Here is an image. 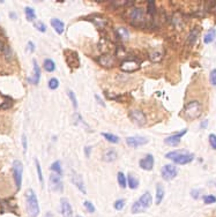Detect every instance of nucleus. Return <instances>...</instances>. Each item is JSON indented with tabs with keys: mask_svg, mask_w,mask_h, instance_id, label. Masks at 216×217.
<instances>
[{
	"mask_svg": "<svg viewBox=\"0 0 216 217\" xmlns=\"http://www.w3.org/2000/svg\"><path fill=\"white\" fill-rule=\"evenodd\" d=\"M165 158L171 160L176 164L179 165H185V164L191 163L194 160V155L186 150H173V151L168 152L165 155Z\"/></svg>",
	"mask_w": 216,
	"mask_h": 217,
	"instance_id": "1",
	"label": "nucleus"
},
{
	"mask_svg": "<svg viewBox=\"0 0 216 217\" xmlns=\"http://www.w3.org/2000/svg\"><path fill=\"white\" fill-rule=\"evenodd\" d=\"M26 206H27V211L29 214L30 217H37L39 215V205H38L37 196L35 194V192L33 190H26Z\"/></svg>",
	"mask_w": 216,
	"mask_h": 217,
	"instance_id": "2",
	"label": "nucleus"
},
{
	"mask_svg": "<svg viewBox=\"0 0 216 217\" xmlns=\"http://www.w3.org/2000/svg\"><path fill=\"white\" fill-rule=\"evenodd\" d=\"M202 113V105L198 101H191L184 107V117L187 120H194Z\"/></svg>",
	"mask_w": 216,
	"mask_h": 217,
	"instance_id": "3",
	"label": "nucleus"
},
{
	"mask_svg": "<svg viewBox=\"0 0 216 217\" xmlns=\"http://www.w3.org/2000/svg\"><path fill=\"white\" fill-rule=\"evenodd\" d=\"M152 205H153L152 194L149 192H147V193L141 195L140 199L135 203H133L132 209L131 210H132V214H141V213H144Z\"/></svg>",
	"mask_w": 216,
	"mask_h": 217,
	"instance_id": "4",
	"label": "nucleus"
},
{
	"mask_svg": "<svg viewBox=\"0 0 216 217\" xmlns=\"http://www.w3.org/2000/svg\"><path fill=\"white\" fill-rule=\"evenodd\" d=\"M22 173H23V164L21 160H16L13 162V177L15 180L16 188L20 190L21 188V184H22Z\"/></svg>",
	"mask_w": 216,
	"mask_h": 217,
	"instance_id": "5",
	"label": "nucleus"
},
{
	"mask_svg": "<svg viewBox=\"0 0 216 217\" xmlns=\"http://www.w3.org/2000/svg\"><path fill=\"white\" fill-rule=\"evenodd\" d=\"M161 173H162V177H163L164 180L170 181V180L174 179L177 177L178 169L176 168L174 165H172V164H167V165H164L163 168L161 169Z\"/></svg>",
	"mask_w": 216,
	"mask_h": 217,
	"instance_id": "6",
	"label": "nucleus"
},
{
	"mask_svg": "<svg viewBox=\"0 0 216 217\" xmlns=\"http://www.w3.org/2000/svg\"><path fill=\"white\" fill-rule=\"evenodd\" d=\"M128 116H129V118H131V120L138 126H144V124L147 122L146 116H144V113L141 110L133 109V110L129 111Z\"/></svg>",
	"mask_w": 216,
	"mask_h": 217,
	"instance_id": "7",
	"label": "nucleus"
},
{
	"mask_svg": "<svg viewBox=\"0 0 216 217\" xmlns=\"http://www.w3.org/2000/svg\"><path fill=\"white\" fill-rule=\"evenodd\" d=\"M129 17L132 20V23L134 24H141L144 22V12L142 8L137 7L133 8L131 13H129Z\"/></svg>",
	"mask_w": 216,
	"mask_h": 217,
	"instance_id": "8",
	"label": "nucleus"
},
{
	"mask_svg": "<svg viewBox=\"0 0 216 217\" xmlns=\"http://www.w3.org/2000/svg\"><path fill=\"white\" fill-rule=\"evenodd\" d=\"M65 57H66V61H67V64H68V66L71 67V68H78L80 66V59H79V56H78V53L76 52H74V51H69V50H67V51H65Z\"/></svg>",
	"mask_w": 216,
	"mask_h": 217,
	"instance_id": "9",
	"label": "nucleus"
},
{
	"mask_svg": "<svg viewBox=\"0 0 216 217\" xmlns=\"http://www.w3.org/2000/svg\"><path fill=\"white\" fill-rule=\"evenodd\" d=\"M71 180H72V183L74 184V186H75L82 194H87V190H86V186H84L83 179H82V177H81L79 173H76L75 171H72Z\"/></svg>",
	"mask_w": 216,
	"mask_h": 217,
	"instance_id": "10",
	"label": "nucleus"
},
{
	"mask_svg": "<svg viewBox=\"0 0 216 217\" xmlns=\"http://www.w3.org/2000/svg\"><path fill=\"white\" fill-rule=\"evenodd\" d=\"M140 68V64L135 60H126L120 64V69L125 73H133Z\"/></svg>",
	"mask_w": 216,
	"mask_h": 217,
	"instance_id": "11",
	"label": "nucleus"
},
{
	"mask_svg": "<svg viewBox=\"0 0 216 217\" xmlns=\"http://www.w3.org/2000/svg\"><path fill=\"white\" fill-rule=\"evenodd\" d=\"M50 185L51 188L54 192H63L64 190V185L60 179V175H58L57 173H52L50 175Z\"/></svg>",
	"mask_w": 216,
	"mask_h": 217,
	"instance_id": "12",
	"label": "nucleus"
},
{
	"mask_svg": "<svg viewBox=\"0 0 216 217\" xmlns=\"http://www.w3.org/2000/svg\"><path fill=\"white\" fill-rule=\"evenodd\" d=\"M148 141L149 140L147 137L143 136H129L126 139V143L132 148H138L139 145H146V143H148Z\"/></svg>",
	"mask_w": 216,
	"mask_h": 217,
	"instance_id": "13",
	"label": "nucleus"
},
{
	"mask_svg": "<svg viewBox=\"0 0 216 217\" xmlns=\"http://www.w3.org/2000/svg\"><path fill=\"white\" fill-rule=\"evenodd\" d=\"M186 132H187V130H183V131H180V132H178V133L172 134V135H170L169 137H167V139L164 140V142L169 145H178L180 140H182V137L186 134Z\"/></svg>",
	"mask_w": 216,
	"mask_h": 217,
	"instance_id": "14",
	"label": "nucleus"
},
{
	"mask_svg": "<svg viewBox=\"0 0 216 217\" xmlns=\"http://www.w3.org/2000/svg\"><path fill=\"white\" fill-rule=\"evenodd\" d=\"M140 168L146 171H150L154 168V156L152 154H148L147 156H144L142 160H140Z\"/></svg>",
	"mask_w": 216,
	"mask_h": 217,
	"instance_id": "15",
	"label": "nucleus"
},
{
	"mask_svg": "<svg viewBox=\"0 0 216 217\" xmlns=\"http://www.w3.org/2000/svg\"><path fill=\"white\" fill-rule=\"evenodd\" d=\"M60 206H61V214L63 217H73V209L72 206L67 199H61L60 200Z\"/></svg>",
	"mask_w": 216,
	"mask_h": 217,
	"instance_id": "16",
	"label": "nucleus"
},
{
	"mask_svg": "<svg viewBox=\"0 0 216 217\" xmlns=\"http://www.w3.org/2000/svg\"><path fill=\"white\" fill-rule=\"evenodd\" d=\"M41 80V67L38 66L37 61L34 60V76L33 77H28V82L30 84H38Z\"/></svg>",
	"mask_w": 216,
	"mask_h": 217,
	"instance_id": "17",
	"label": "nucleus"
},
{
	"mask_svg": "<svg viewBox=\"0 0 216 217\" xmlns=\"http://www.w3.org/2000/svg\"><path fill=\"white\" fill-rule=\"evenodd\" d=\"M50 23H51L52 28L54 29V30H56V32H57L58 35L64 34V31H65V23L63 22L61 20L53 17V19H51Z\"/></svg>",
	"mask_w": 216,
	"mask_h": 217,
	"instance_id": "18",
	"label": "nucleus"
},
{
	"mask_svg": "<svg viewBox=\"0 0 216 217\" xmlns=\"http://www.w3.org/2000/svg\"><path fill=\"white\" fill-rule=\"evenodd\" d=\"M98 61L101 65L108 67V68H110L114 65V58L111 54H103L98 58Z\"/></svg>",
	"mask_w": 216,
	"mask_h": 217,
	"instance_id": "19",
	"label": "nucleus"
},
{
	"mask_svg": "<svg viewBox=\"0 0 216 217\" xmlns=\"http://www.w3.org/2000/svg\"><path fill=\"white\" fill-rule=\"evenodd\" d=\"M0 51L5 52L6 54H11V50L7 45V37L1 28H0Z\"/></svg>",
	"mask_w": 216,
	"mask_h": 217,
	"instance_id": "20",
	"label": "nucleus"
},
{
	"mask_svg": "<svg viewBox=\"0 0 216 217\" xmlns=\"http://www.w3.org/2000/svg\"><path fill=\"white\" fill-rule=\"evenodd\" d=\"M117 151L114 150V149H108L104 154H103V160L104 162H108V163H110V162H114V160H117Z\"/></svg>",
	"mask_w": 216,
	"mask_h": 217,
	"instance_id": "21",
	"label": "nucleus"
},
{
	"mask_svg": "<svg viewBox=\"0 0 216 217\" xmlns=\"http://www.w3.org/2000/svg\"><path fill=\"white\" fill-rule=\"evenodd\" d=\"M164 198V187L161 184H157L156 186V205H159L163 201Z\"/></svg>",
	"mask_w": 216,
	"mask_h": 217,
	"instance_id": "22",
	"label": "nucleus"
},
{
	"mask_svg": "<svg viewBox=\"0 0 216 217\" xmlns=\"http://www.w3.org/2000/svg\"><path fill=\"white\" fill-rule=\"evenodd\" d=\"M127 185H128L131 190H137L139 187V179L137 177H134V175H128V177H127Z\"/></svg>",
	"mask_w": 216,
	"mask_h": 217,
	"instance_id": "23",
	"label": "nucleus"
},
{
	"mask_svg": "<svg viewBox=\"0 0 216 217\" xmlns=\"http://www.w3.org/2000/svg\"><path fill=\"white\" fill-rule=\"evenodd\" d=\"M216 38V30L215 29H210V30L205 35V37H203V42L205 44H210L215 41Z\"/></svg>",
	"mask_w": 216,
	"mask_h": 217,
	"instance_id": "24",
	"label": "nucleus"
},
{
	"mask_svg": "<svg viewBox=\"0 0 216 217\" xmlns=\"http://www.w3.org/2000/svg\"><path fill=\"white\" fill-rule=\"evenodd\" d=\"M116 34L121 38V39H128L129 31L125 27H117L116 28Z\"/></svg>",
	"mask_w": 216,
	"mask_h": 217,
	"instance_id": "25",
	"label": "nucleus"
},
{
	"mask_svg": "<svg viewBox=\"0 0 216 217\" xmlns=\"http://www.w3.org/2000/svg\"><path fill=\"white\" fill-rule=\"evenodd\" d=\"M43 67H44V69H45L46 72L52 73L56 69V64H54V61L52 59H45L44 64H43Z\"/></svg>",
	"mask_w": 216,
	"mask_h": 217,
	"instance_id": "26",
	"label": "nucleus"
},
{
	"mask_svg": "<svg viewBox=\"0 0 216 217\" xmlns=\"http://www.w3.org/2000/svg\"><path fill=\"white\" fill-rule=\"evenodd\" d=\"M102 136H104V139H105L106 141L111 142V143H118V142L120 141V139L117 135L111 133H102Z\"/></svg>",
	"mask_w": 216,
	"mask_h": 217,
	"instance_id": "27",
	"label": "nucleus"
},
{
	"mask_svg": "<svg viewBox=\"0 0 216 217\" xmlns=\"http://www.w3.org/2000/svg\"><path fill=\"white\" fill-rule=\"evenodd\" d=\"M24 13H26V17L28 21H35L36 19V13H35L34 8L31 7H26L24 8Z\"/></svg>",
	"mask_w": 216,
	"mask_h": 217,
	"instance_id": "28",
	"label": "nucleus"
},
{
	"mask_svg": "<svg viewBox=\"0 0 216 217\" xmlns=\"http://www.w3.org/2000/svg\"><path fill=\"white\" fill-rule=\"evenodd\" d=\"M198 35H199V30L198 29H193V30L190 32V36L187 38V44L188 45H193L195 41L198 39Z\"/></svg>",
	"mask_w": 216,
	"mask_h": 217,
	"instance_id": "29",
	"label": "nucleus"
},
{
	"mask_svg": "<svg viewBox=\"0 0 216 217\" xmlns=\"http://www.w3.org/2000/svg\"><path fill=\"white\" fill-rule=\"evenodd\" d=\"M35 164H36V170H37V175H38V180L41 185H44V178H43V173H42V169H41V164H39V160L37 158H35Z\"/></svg>",
	"mask_w": 216,
	"mask_h": 217,
	"instance_id": "30",
	"label": "nucleus"
},
{
	"mask_svg": "<svg viewBox=\"0 0 216 217\" xmlns=\"http://www.w3.org/2000/svg\"><path fill=\"white\" fill-rule=\"evenodd\" d=\"M117 180H118L119 186H120L121 188H126V186H127V181H126V177H125V175H124L123 172H118Z\"/></svg>",
	"mask_w": 216,
	"mask_h": 217,
	"instance_id": "31",
	"label": "nucleus"
},
{
	"mask_svg": "<svg viewBox=\"0 0 216 217\" xmlns=\"http://www.w3.org/2000/svg\"><path fill=\"white\" fill-rule=\"evenodd\" d=\"M51 170H52L53 172H56L58 175H63V170H61V164L59 160H56L54 163H52V165H51Z\"/></svg>",
	"mask_w": 216,
	"mask_h": 217,
	"instance_id": "32",
	"label": "nucleus"
},
{
	"mask_svg": "<svg viewBox=\"0 0 216 217\" xmlns=\"http://www.w3.org/2000/svg\"><path fill=\"white\" fill-rule=\"evenodd\" d=\"M34 27H35V29L38 30L39 32H45L46 31V26L42 22V21H36V22H34Z\"/></svg>",
	"mask_w": 216,
	"mask_h": 217,
	"instance_id": "33",
	"label": "nucleus"
},
{
	"mask_svg": "<svg viewBox=\"0 0 216 217\" xmlns=\"http://www.w3.org/2000/svg\"><path fill=\"white\" fill-rule=\"evenodd\" d=\"M67 95H68L69 99H71V102H72L73 107H74V109H78V101H76V96H75V94H74V91L67 90Z\"/></svg>",
	"mask_w": 216,
	"mask_h": 217,
	"instance_id": "34",
	"label": "nucleus"
},
{
	"mask_svg": "<svg viewBox=\"0 0 216 217\" xmlns=\"http://www.w3.org/2000/svg\"><path fill=\"white\" fill-rule=\"evenodd\" d=\"M48 86H49V88L51 90H56V89L59 87V81H58V79H56V77H52V79H50L49 80Z\"/></svg>",
	"mask_w": 216,
	"mask_h": 217,
	"instance_id": "35",
	"label": "nucleus"
},
{
	"mask_svg": "<svg viewBox=\"0 0 216 217\" xmlns=\"http://www.w3.org/2000/svg\"><path fill=\"white\" fill-rule=\"evenodd\" d=\"M124 206H125V200H123V199H119V200H117V201L114 202V209L116 210H121L123 208H124Z\"/></svg>",
	"mask_w": 216,
	"mask_h": 217,
	"instance_id": "36",
	"label": "nucleus"
},
{
	"mask_svg": "<svg viewBox=\"0 0 216 217\" xmlns=\"http://www.w3.org/2000/svg\"><path fill=\"white\" fill-rule=\"evenodd\" d=\"M147 13L149 15H154L155 14V2L154 1H148Z\"/></svg>",
	"mask_w": 216,
	"mask_h": 217,
	"instance_id": "37",
	"label": "nucleus"
},
{
	"mask_svg": "<svg viewBox=\"0 0 216 217\" xmlns=\"http://www.w3.org/2000/svg\"><path fill=\"white\" fill-rule=\"evenodd\" d=\"M203 202L206 205H212V203L216 202V198L214 195H206V196H203Z\"/></svg>",
	"mask_w": 216,
	"mask_h": 217,
	"instance_id": "38",
	"label": "nucleus"
},
{
	"mask_svg": "<svg viewBox=\"0 0 216 217\" xmlns=\"http://www.w3.org/2000/svg\"><path fill=\"white\" fill-rule=\"evenodd\" d=\"M83 205H84V208L87 209V211H89L90 214L95 213V207H94V205L90 201H84Z\"/></svg>",
	"mask_w": 216,
	"mask_h": 217,
	"instance_id": "39",
	"label": "nucleus"
},
{
	"mask_svg": "<svg viewBox=\"0 0 216 217\" xmlns=\"http://www.w3.org/2000/svg\"><path fill=\"white\" fill-rule=\"evenodd\" d=\"M209 145L213 149L216 150V135L215 134H210L209 135Z\"/></svg>",
	"mask_w": 216,
	"mask_h": 217,
	"instance_id": "40",
	"label": "nucleus"
},
{
	"mask_svg": "<svg viewBox=\"0 0 216 217\" xmlns=\"http://www.w3.org/2000/svg\"><path fill=\"white\" fill-rule=\"evenodd\" d=\"M209 80H210V83H212L213 86H216V68H214L212 72H210Z\"/></svg>",
	"mask_w": 216,
	"mask_h": 217,
	"instance_id": "41",
	"label": "nucleus"
},
{
	"mask_svg": "<svg viewBox=\"0 0 216 217\" xmlns=\"http://www.w3.org/2000/svg\"><path fill=\"white\" fill-rule=\"evenodd\" d=\"M200 190H193L192 192H191V195H192V198L194 199H199V196H200V193H199Z\"/></svg>",
	"mask_w": 216,
	"mask_h": 217,
	"instance_id": "42",
	"label": "nucleus"
},
{
	"mask_svg": "<svg viewBox=\"0 0 216 217\" xmlns=\"http://www.w3.org/2000/svg\"><path fill=\"white\" fill-rule=\"evenodd\" d=\"M22 145H23V150H24V152L27 151V136L26 135H22Z\"/></svg>",
	"mask_w": 216,
	"mask_h": 217,
	"instance_id": "43",
	"label": "nucleus"
},
{
	"mask_svg": "<svg viewBox=\"0 0 216 217\" xmlns=\"http://www.w3.org/2000/svg\"><path fill=\"white\" fill-rule=\"evenodd\" d=\"M28 50H29L30 52H34L35 51V45L33 42H28Z\"/></svg>",
	"mask_w": 216,
	"mask_h": 217,
	"instance_id": "44",
	"label": "nucleus"
},
{
	"mask_svg": "<svg viewBox=\"0 0 216 217\" xmlns=\"http://www.w3.org/2000/svg\"><path fill=\"white\" fill-rule=\"evenodd\" d=\"M90 151H91V147H86L84 148V152H86V156L87 157L90 156Z\"/></svg>",
	"mask_w": 216,
	"mask_h": 217,
	"instance_id": "45",
	"label": "nucleus"
},
{
	"mask_svg": "<svg viewBox=\"0 0 216 217\" xmlns=\"http://www.w3.org/2000/svg\"><path fill=\"white\" fill-rule=\"evenodd\" d=\"M95 98H96V99H97V102H98V103H99V104H101V105H102V106H105V104L103 103V102H102V99L99 98L98 96H97V95H95Z\"/></svg>",
	"mask_w": 216,
	"mask_h": 217,
	"instance_id": "46",
	"label": "nucleus"
},
{
	"mask_svg": "<svg viewBox=\"0 0 216 217\" xmlns=\"http://www.w3.org/2000/svg\"><path fill=\"white\" fill-rule=\"evenodd\" d=\"M9 16H11V19H13V20L18 19V17H16V14L14 13V12H11V13H9Z\"/></svg>",
	"mask_w": 216,
	"mask_h": 217,
	"instance_id": "47",
	"label": "nucleus"
},
{
	"mask_svg": "<svg viewBox=\"0 0 216 217\" xmlns=\"http://www.w3.org/2000/svg\"><path fill=\"white\" fill-rule=\"evenodd\" d=\"M207 120H205V122H202V124H201V128H205L206 126H207Z\"/></svg>",
	"mask_w": 216,
	"mask_h": 217,
	"instance_id": "48",
	"label": "nucleus"
},
{
	"mask_svg": "<svg viewBox=\"0 0 216 217\" xmlns=\"http://www.w3.org/2000/svg\"><path fill=\"white\" fill-rule=\"evenodd\" d=\"M45 217H53V215H52V214H51V213H46Z\"/></svg>",
	"mask_w": 216,
	"mask_h": 217,
	"instance_id": "49",
	"label": "nucleus"
},
{
	"mask_svg": "<svg viewBox=\"0 0 216 217\" xmlns=\"http://www.w3.org/2000/svg\"><path fill=\"white\" fill-rule=\"evenodd\" d=\"M75 217H82V216H80V215H78V216H75Z\"/></svg>",
	"mask_w": 216,
	"mask_h": 217,
	"instance_id": "50",
	"label": "nucleus"
}]
</instances>
